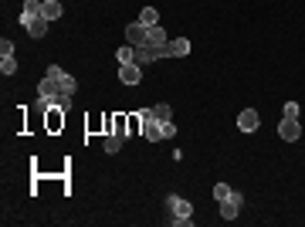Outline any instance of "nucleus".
Instances as JSON below:
<instances>
[{
    "mask_svg": "<svg viewBox=\"0 0 305 227\" xmlns=\"http://www.w3.org/2000/svg\"><path fill=\"white\" fill-rule=\"evenodd\" d=\"M126 44H133V48H146L150 44V27L143 24V20H136L126 27Z\"/></svg>",
    "mask_w": 305,
    "mask_h": 227,
    "instance_id": "f257e3e1",
    "label": "nucleus"
},
{
    "mask_svg": "<svg viewBox=\"0 0 305 227\" xmlns=\"http://www.w3.org/2000/svg\"><path fill=\"white\" fill-rule=\"evenodd\" d=\"M38 95H44V98H51V95H58V81H51V78L44 75V81L38 85Z\"/></svg>",
    "mask_w": 305,
    "mask_h": 227,
    "instance_id": "2eb2a0df",
    "label": "nucleus"
},
{
    "mask_svg": "<svg viewBox=\"0 0 305 227\" xmlns=\"http://www.w3.org/2000/svg\"><path fill=\"white\" fill-rule=\"evenodd\" d=\"M143 133H146V139H150V143H159V139H163V122H156V119L143 122Z\"/></svg>",
    "mask_w": 305,
    "mask_h": 227,
    "instance_id": "6e6552de",
    "label": "nucleus"
},
{
    "mask_svg": "<svg viewBox=\"0 0 305 227\" xmlns=\"http://www.w3.org/2000/svg\"><path fill=\"white\" fill-rule=\"evenodd\" d=\"M152 119H156V122H170V119H173V109L166 105V102H159V105H152Z\"/></svg>",
    "mask_w": 305,
    "mask_h": 227,
    "instance_id": "ddd939ff",
    "label": "nucleus"
},
{
    "mask_svg": "<svg viewBox=\"0 0 305 227\" xmlns=\"http://www.w3.org/2000/svg\"><path fill=\"white\" fill-rule=\"evenodd\" d=\"M237 126H241V133H254V129L261 126V119H258L254 109H244V112L237 115Z\"/></svg>",
    "mask_w": 305,
    "mask_h": 227,
    "instance_id": "39448f33",
    "label": "nucleus"
},
{
    "mask_svg": "<svg viewBox=\"0 0 305 227\" xmlns=\"http://www.w3.org/2000/svg\"><path fill=\"white\" fill-rule=\"evenodd\" d=\"M75 88H78V81L72 75H61V81H58V92H65V95H75Z\"/></svg>",
    "mask_w": 305,
    "mask_h": 227,
    "instance_id": "dca6fc26",
    "label": "nucleus"
},
{
    "mask_svg": "<svg viewBox=\"0 0 305 227\" xmlns=\"http://www.w3.org/2000/svg\"><path fill=\"white\" fill-rule=\"evenodd\" d=\"M139 126H143V115H133L129 119V133H139Z\"/></svg>",
    "mask_w": 305,
    "mask_h": 227,
    "instance_id": "a878e982",
    "label": "nucleus"
},
{
    "mask_svg": "<svg viewBox=\"0 0 305 227\" xmlns=\"http://www.w3.org/2000/svg\"><path fill=\"white\" fill-rule=\"evenodd\" d=\"M278 136H282L285 143H295V139L302 136V126H299V119H282V122H278Z\"/></svg>",
    "mask_w": 305,
    "mask_h": 227,
    "instance_id": "7ed1b4c3",
    "label": "nucleus"
},
{
    "mask_svg": "<svg viewBox=\"0 0 305 227\" xmlns=\"http://www.w3.org/2000/svg\"><path fill=\"white\" fill-rule=\"evenodd\" d=\"M214 197H217V204H221V200H228L230 187H228V183H217V187H214Z\"/></svg>",
    "mask_w": 305,
    "mask_h": 227,
    "instance_id": "412c9836",
    "label": "nucleus"
},
{
    "mask_svg": "<svg viewBox=\"0 0 305 227\" xmlns=\"http://www.w3.org/2000/svg\"><path fill=\"white\" fill-rule=\"evenodd\" d=\"M61 122H65V112H61V109H51V115H48V129L55 133V129H61Z\"/></svg>",
    "mask_w": 305,
    "mask_h": 227,
    "instance_id": "6ab92c4d",
    "label": "nucleus"
},
{
    "mask_svg": "<svg viewBox=\"0 0 305 227\" xmlns=\"http://www.w3.org/2000/svg\"><path fill=\"white\" fill-rule=\"evenodd\" d=\"M170 221H173L176 227H190V217H170Z\"/></svg>",
    "mask_w": 305,
    "mask_h": 227,
    "instance_id": "bb28decb",
    "label": "nucleus"
},
{
    "mask_svg": "<svg viewBox=\"0 0 305 227\" xmlns=\"http://www.w3.org/2000/svg\"><path fill=\"white\" fill-rule=\"evenodd\" d=\"M115 58H119V65H133V61H136V48H133V44H126V48L115 51Z\"/></svg>",
    "mask_w": 305,
    "mask_h": 227,
    "instance_id": "4468645a",
    "label": "nucleus"
},
{
    "mask_svg": "<svg viewBox=\"0 0 305 227\" xmlns=\"http://www.w3.org/2000/svg\"><path fill=\"white\" fill-rule=\"evenodd\" d=\"M122 139H126V136L109 133V139H105V152H119V150H122Z\"/></svg>",
    "mask_w": 305,
    "mask_h": 227,
    "instance_id": "a211bd4d",
    "label": "nucleus"
},
{
    "mask_svg": "<svg viewBox=\"0 0 305 227\" xmlns=\"http://www.w3.org/2000/svg\"><path fill=\"white\" fill-rule=\"evenodd\" d=\"M41 17L58 20L61 17V3H58V0H44V3H41Z\"/></svg>",
    "mask_w": 305,
    "mask_h": 227,
    "instance_id": "9d476101",
    "label": "nucleus"
},
{
    "mask_svg": "<svg viewBox=\"0 0 305 227\" xmlns=\"http://www.w3.org/2000/svg\"><path fill=\"white\" fill-rule=\"evenodd\" d=\"M150 44H152V48H166V44H170V41H166V31L152 24V27H150Z\"/></svg>",
    "mask_w": 305,
    "mask_h": 227,
    "instance_id": "f8f14e48",
    "label": "nucleus"
},
{
    "mask_svg": "<svg viewBox=\"0 0 305 227\" xmlns=\"http://www.w3.org/2000/svg\"><path fill=\"white\" fill-rule=\"evenodd\" d=\"M0 55H3V58H7V55H14V41H10V38H3V41H0Z\"/></svg>",
    "mask_w": 305,
    "mask_h": 227,
    "instance_id": "4be33fe9",
    "label": "nucleus"
},
{
    "mask_svg": "<svg viewBox=\"0 0 305 227\" xmlns=\"http://www.w3.org/2000/svg\"><path fill=\"white\" fill-rule=\"evenodd\" d=\"M166 207H170L173 217H190V214H193L190 200H183V197H170V200H166Z\"/></svg>",
    "mask_w": 305,
    "mask_h": 227,
    "instance_id": "423d86ee",
    "label": "nucleus"
},
{
    "mask_svg": "<svg viewBox=\"0 0 305 227\" xmlns=\"http://www.w3.org/2000/svg\"><path fill=\"white\" fill-rule=\"evenodd\" d=\"M139 20H143L146 27H152V24L159 20V10H156V7H143V14H139Z\"/></svg>",
    "mask_w": 305,
    "mask_h": 227,
    "instance_id": "f3484780",
    "label": "nucleus"
},
{
    "mask_svg": "<svg viewBox=\"0 0 305 227\" xmlns=\"http://www.w3.org/2000/svg\"><path fill=\"white\" fill-rule=\"evenodd\" d=\"M48 24H51L48 17H34L27 24V34H31V38H44V34H48Z\"/></svg>",
    "mask_w": 305,
    "mask_h": 227,
    "instance_id": "1a4fd4ad",
    "label": "nucleus"
},
{
    "mask_svg": "<svg viewBox=\"0 0 305 227\" xmlns=\"http://www.w3.org/2000/svg\"><path fill=\"white\" fill-rule=\"evenodd\" d=\"M170 136H176V126H173V119H170V122H163V139H170Z\"/></svg>",
    "mask_w": 305,
    "mask_h": 227,
    "instance_id": "393cba45",
    "label": "nucleus"
},
{
    "mask_svg": "<svg viewBox=\"0 0 305 227\" xmlns=\"http://www.w3.org/2000/svg\"><path fill=\"white\" fill-rule=\"evenodd\" d=\"M139 78H143V68L139 65H119V81L122 85H139Z\"/></svg>",
    "mask_w": 305,
    "mask_h": 227,
    "instance_id": "20e7f679",
    "label": "nucleus"
},
{
    "mask_svg": "<svg viewBox=\"0 0 305 227\" xmlns=\"http://www.w3.org/2000/svg\"><path fill=\"white\" fill-rule=\"evenodd\" d=\"M170 55H173V58H187V55H190V41H187V38L170 41Z\"/></svg>",
    "mask_w": 305,
    "mask_h": 227,
    "instance_id": "9b49d317",
    "label": "nucleus"
},
{
    "mask_svg": "<svg viewBox=\"0 0 305 227\" xmlns=\"http://www.w3.org/2000/svg\"><path fill=\"white\" fill-rule=\"evenodd\" d=\"M41 3H44V0H27V3H24V14H20V24H24V27L34 17H41Z\"/></svg>",
    "mask_w": 305,
    "mask_h": 227,
    "instance_id": "0eeeda50",
    "label": "nucleus"
},
{
    "mask_svg": "<svg viewBox=\"0 0 305 227\" xmlns=\"http://www.w3.org/2000/svg\"><path fill=\"white\" fill-rule=\"evenodd\" d=\"M0 72H3V75H14V72H17V61H14V55H7L3 61H0Z\"/></svg>",
    "mask_w": 305,
    "mask_h": 227,
    "instance_id": "aec40b11",
    "label": "nucleus"
},
{
    "mask_svg": "<svg viewBox=\"0 0 305 227\" xmlns=\"http://www.w3.org/2000/svg\"><path fill=\"white\" fill-rule=\"evenodd\" d=\"M61 75H65V72H61L58 65H51V68H48V78H51V81H61Z\"/></svg>",
    "mask_w": 305,
    "mask_h": 227,
    "instance_id": "b1692460",
    "label": "nucleus"
},
{
    "mask_svg": "<svg viewBox=\"0 0 305 227\" xmlns=\"http://www.w3.org/2000/svg\"><path fill=\"white\" fill-rule=\"evenodd\" d=\"M241 204H244V197H241L237 190H230L228 200H221V217H224V221H234V217H237V210H241Z\"/></svg>",
    "mask_w": 305,
    "mask_h": 227,
    "instance_id": "f03ea898",
    "label": "nucleus"
},
{
    "mask_svg": "<svg viewBox=\"0 0 305 227\" xmlns=\"http://www.w3.org/2000/svg\"><path fill=\"white\" fill-rule=\"evenodd\" d=\"M285 119H299V102H288L285 105Z\"/></svg>",
    "mask_w": 305,
    "mask_h": 227,
    "instance_id": "5701e85b",
    "label": "nucleus"
}]
</instances>
